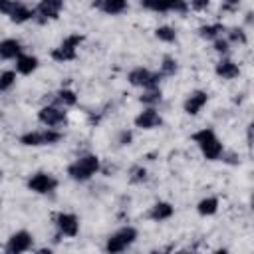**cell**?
I'll use <instances>...</instances> for the list:
<instances>
[{"mask_svg":"<svg viewBox=\"0 0 254 254\" xmlns=\"http://www.w3.org/2000/svg\"><path fill=\"white\" fill-rule=\"evenodd\" d=\"M190 139L198 145V149H200V153H202V157H204L206 161H218V159H220V155H222L224 147H222L220 139L216 137L214 129L204 127V129H200V131L192 133V137H190Z\"/></svg>","mask_w":254,"mask_h":254,"instance_id":"6da1fadb","label":"cell"},{"mask_svg":"<svg viewBox=\"0 0 254 254\" xmlns=\"http://www.w3.org/2000/svg\"><path fill=\"white\" fill-rule=\"evenodd\" d=\"M99 169H101L99 157L93 155V153H85V155L77 157V159L67 167V175H69V179H73V181H77V183H85V181H89L95 173H99Z\"/></svg>","mask_w":254,"mask_h":254,"instance_id":"7a4b0ae2","label":"cell"},{"mask_svg":"<svg viewBox=\"0 0 254 254\" xmlns=\"http://www.w3.org/2000/svg\"><path fill=\"white\" fill-rule=\"evenodd\" d=\"M64 139V133L58 129H42V131H28L20 135V143L26 147H42V145H56Z\"/></svg>","mask_w":254,"mask_h":254,"instance_id":"3957f363","label":"cell"},{"mask_svg":"<svg viewBox=\"0 0 254 254\" xmlns=\"http://www.w3.org/2000/svg\"><path fill=\"white\" fill-rule=\"evenodd\" d=\"M137 240V228L135 226H123L117 232H113L107 242H105V250L109 254H119L123 250H127L133 242Z\"/></svg>","mask_w":254,"mask_h":254,"instance_id":"277c9868","label":"cell"},{"mask_svg":"<svg viewBox=\"0 0 254 254\" xmlns=\"http://www.w3.org/2000/svg\"><path fill=\"white\" fill-rule=\"evenodd\" d=\"M83 42V36L81 34H69L62 40V44L58 48L52 50V60L64 64V62H71L77 58V48L79 44Z\"/></svg>","mask_w":254,"mask_h":254,"instance_id":"5b68a950","label":"cell"},{"mask_svg":"<svg viewBox=\"0 0 254 254\" xmlns=\"http://www.w3.org/2000/svg\"><path fill=\"white\" fill-rule=\"evenodd\" d=\"M165 75L161 71H149L147 67H135L129 71L127 79L133 87H143V89H153V87H159L161 79Z\"/></svg>","mask_w":254,"mask_h":254,"instance_id":"8992f818","label":"cell"},{"mask_svg":"<svg viewBox=\"0 0 254 254\" xmlns=\"http://www.w3.org/2000/svg\"><path fill=\"white\" fill-rule=\"evenodd\" d=\"M38 121H40L42 125H46V127L58 129V127L65 125L67 117H65L64 107H60V105H44V107H40V111H38Z\"/></svg>","mask_w":254,"mask_h":254,"instance_id":"52a82bcc","label":"cell"},{"mask_svg":"<svg viewBox=\"0 0 254 254\" xmlns=\"http://www.w3.org/2000/svg\"><path fill=\"white\" fill-rule=\"evenodd\" d=\"M139 4L151 12H181V14H185L189 10L187 0H139Z\"/></svg>","mask_w":254,"mask_h":254,"instance_id":"ba28073f","label":"cell"},{"mask_svg":"<svg viewBox=\"0 0 254 254\" xmlns=\"http://www.w3.org/2000/svg\"><path fill=\"white\" fill-rule=\"evenodd\" d=\"M56 187H58V179L50 173H34L28 179V189L38 194H48V192L56 190Z\"/></svg>","mask_w":254,"mask_h":254,"instance_id":"9c48e42d","label":"cell"},{"mask_svg":"<svg viewBox=\"0 0 254 254\" xmlns=\"http://www.w3.org/2000/svg\"><path fill=\"white\" fill-rule=\"evenodd\" d=\"M34 244V236L28 232V230H16L8 242H6V252L8 254H20V252H28Z\"/></svg>","mask_w":254,"mask_h":254,"instance_id":"30bf717a","label":"cell"},{"mask_svg":"<svg viewBox=\"0 0 254 254\" xmlns=\"http://www.w3.org/2000/svg\"><path fill=\"white\" fill-rule=\"evenodd\" d=\"M56 226L62 236L73 238L79 232V218L73 212H58L56 214Z\"/></svg>","mask_w":254,"mask_h":254,"instance_id":"8fae6325","label":"cell"},{"mask_svg":"<svg viewBox=\"0 0 254 254\" xmlns=\"http://www.w3.org/2000/svg\"><path fill=\"white\" fill-rule=\"evenodd\" d=\"M62 10H64V0H40V4L36 6V14L40 16V22L56 20Z\"/></svg>","mask_w":254,"mask_h":254,"instance_id":"7c38bea8","label":"cell"},{"mask_svg":"<svg viewBox=\"0 0 254 254\" xmlns=\"http://www.w3.org/2000/svg\"><path fill=\"white\" fill-rule=\"evenodd\" d=\"M133 123H135V127H139V129H155V127H159L161 123H163V117L159 115V111L155 109V107H145L135 119H133Z\"/></svg>","mask_w":254,"mask_h":254,"instance_id":"4fadbf2b","label":"cell"},{"mask_svg":"<svg viewBox=\"0 0 254 254\" xmlns=\"http://www.w3.org/2000/svg\"><path fill=\"white\" fill-rule=\"evenodd\" d=\"M206 101H208V93H206L204 89H194V91L185 99L183 109H185L187 115H196V113L206 105Z\"/></svg>","mask_w":254,"mask_h":254,"instance_id":"5bb4252c","label":"cell"},{"mask_svg":"<svg viewBox=\"0 0 254 254\" xmlns=\"http://www.w3.org/2000/svg\"><path fill=\"white\" fill-rule=\"evenodd\" d=\"M173 214H175V206H173L171 202H167V200H159V202H155V204L149 208V212H147V216H149L153 222L169 220Z\"/></svg>","mask_w":254,"mask_h":254,"instance_id":"9a60e30c","label":"cell"},{"mask_svg":"<svg viewBox=\"0 0 254 254\" xmlns=\"http://www.w3.org/2000/svg\"><path fill=\"white\" fill-rule=\"evenodd\" d=\"M93 8H99L103 14H109V16H119L129 8V4L127 0H95Z\"/></svg>","mask_w":254,"mask_h":254,"instance_id":"2e32d148","label":"cell"},{"mask_svg":"<svg viewBox=\"0 0 254 254\" xmlns=\"http://www.w3.org/2000/svg\"><path fill=\"white\" fill-rule=\"evenodd\" d=\"M214 71H216V75L222 77V79H234V77L240 75V67H238V64H234V62L228 60V58H222V60L214 65Z\"/></svg>","mask_w":254,"mask_h":254,"instance_id":"e0dca14e","label":"cell"},{"mask_svg":"<svg viewBox=\"0 0 254 254\" xmlns=\"http://www.w3.org/2000/svg\"><path fill=\"white\" fill-rule=\"evenodd\" d=\"M38 58L36 56H30V54H20L16 58V71L22 73V75H30L38 69Z\"/></svg>","mask_w":254,"mask_h":254,"instance_id":"ac0fdd59","label":"cell"},{"mask_svg":"<svg viewBox=\"0 0 254 254\" xmlns=\"http://www.w3.org/2000/svg\"><path fill=\"white\" fill-rule=\"evenodd\" d=\"M22 54V44L14 38H6L0 42V58L2 60H16Z\"/></svg>","mask_w":254,"mask_h":254,"instance_id":"d6986e66","label":"cell"},{"mask_svg":"<svg viewBox=\"0 0 254 254\" xmlns=\"http://www.w3.org/2000/svg\"><path fill=\"white\" fill-rule=\"evenodd\" d=\"M8 16H10V20H12L14 24H24V22H28V20H32V18L36 16V10L28 8V6L22 4V2H16L14 10H12Z\"/></svg>","mask_w":254,"mask_h":254,"instance_id":"ffe728a7","label":"cell"},{"mask_svg":"<svg viewBox=\"0 0 254 254\" xmlns=\"http://www.w3.org/2000/svg\"><path fill=\"white\" fill-rule=\"evenodd\" d=\"M54 103L60 105V107H73V105L77 103V95H75L73 89L62 87V89H58V91L54 93Z\"/></svg>","mask_w":254,"mask_h":254,"instance_id":"44dd1931","label":"cell"},{"mask_svg":"<svg viewBox=\"0 0 254 254\" xmlns=\"http://www.w3.org/2000/svg\"><path fill=\"white\" fill-rule=\"evenodd\" d=\"M222 32H226V26L220 24V22H214V24H204L198 28V36L202 40H216L222 36Z\"/></svg>","mask_w":254,"mask_h":254,"instance_id":"7402d4cb","label":"cell"},{"mask_svg":"<svg viewBox=\"0 0 254 254\" xmlns=\"http://www.w3.org/2000/svg\"><path fill=\"white\" fill-rule=\"evenodd\" d=\"M218 210V198L216 196H204L196 204V212L200 216H212Z\"/></svg>","mask_w":254,"mask_h":254,"instance_id":"603a6c76","label":"cell"},{"mask_svg":"<svg viewBox=\"0 0 254 254\" xmlns=\"http://www.w3.org/2000/svg\"><path fill=\"white\" fill-rule=\"evenodd\" d=\"M139 101H141L143 105H147V107H153V105H157V103L161 101V89H159V87H153V89H145V93L139 97Z\"/></svg>","mask_w":254,"mask_h":254,"instance_id":"cb8c5ba5","label":"cell"},{"mask_svg":"<svg viewBox=\"0 0 254 254\" xmlns=\"http://www.w3.org/2000/svg\"><path fill=\"white\" fill-rule=\"evenodd\" d=\"M155 38L161 40V42H165V44H171V42L177 40V32H175V28H171V26H159V28L155 30Z\"/></svg>","mask_w":254,"mask_h":254,"instance_id":"d4e9b609","label":"cell"},{"mask_svg":"<svg viewBox=\"0 0 254 254\" xmlns=\"http://www.w3.org/2000/svg\"><path fill=\"white\" fill-rule=\"evenodd\" d=\"M177 69H179V65H177V60H175L173 56H165V58L161 60V73H163L165 77L175 75Z\"/></svg>","mask_w":254,"mask_h":254,"instance_id":"484cf974","label":"cell"},{"mask_svg":"<svg viewBox=\"0 0 254 254\" xmlns=\"http://www.w3.org/2000/svg\"><path fill=\"white\" fill-rule=\"evenodd\" d=\"M129 181L139 185V183H145L147 181V169L143 165H133L129 169Z\"/></svg>","mask_w":254,"mask_h":254,"instance_id":"4316f807","label":"cell"},{"mask_svg":"<svg viewBox=\"0 0 254 254\" xmlns=\"http://www.w3.org/2000/svg\"><path fill=\"white\" fill-rule=\"evenodd\" d=\"M14 83H16V71L6 69V71L0 73V91H8V89H12Z\"/></svg>","mask_w":254,"mask_h":254,"instance_id":"83f0119b","label":"cell"},{"mask_svg":"<svg viewBox=\"0 0 254 254\" xmlns=\"http://www.w3.org/2000/svg\"><path fill=\"white\" fill-rule=\"evenodd\" d=\"M230 44H246L248 38H246V32L242 28H230L228 30V38H226Z\"/></svg>","mask_w":254,"mask_h":254,"instance_id":"f1b7e54d","label":"cell"},{"mask_svg":"<svg viewBox=\"0 0 254 254\" xmlns=\"http://www.w3.org/2000/svg\"><path fill=\"white\" fill-rule=\"evenodd\" d=\"M214 50L224 56V54H228V50H230V42H228L226 38H216V40H214Z\"/></svg>","mask_w":254,"mask_h":254,"instance_id":"f546056e","label":"cell"},{"mask_svg":"<svg viewBox=\"0 0 254 254\" xmlns=\"http://www.w3.org/2000/svg\"><path fill=\"white\" fill-rule=\"evenodd\" d=\"M131 141H133V133L129 129H121L117 135V143L119 145H131Z\"/></svg>","mask_w":254,"mask_h":254,"instance_id":"4dcf8cb0","label":"cell"},{"mask_svg":"<svg viewBox=\"0 0 254 254\" xmlns=\"http://www.w3.org/2000/svg\"><path fill=\"white\" fill-rule=\"evenodd\" d=\"M240 6V0H222L220 12H236Z\"/></svg>","mask_w":254,"mask_h":254,"instance_id":"1f68e13d","label":"cell"},{"mask_svg":"<svg viewBox=\"0 0 254 254\" xmlns=\"http://www.w3.org/2000/svg\"><path fill=\"white\" fill-rule=\"evenodd\" d=\"M16 6V0H0V14H10Z\"/></svg>","mask_w":254,"mask_h":254,"instance_id":"d6a6232c","label":"cell"},{"mask_svg":"<svg viewBox=\"0 0 254 254\" xmlns=\"http://www.w3.org/2000/svg\"><path fill=\"white\" fill-rule=\"evenodd\" d=\"M210 6V0H190V8L196 10V12H202Z\"/></svg>","mask_w":254,"mask_h":254,"instance_id":"836d02e7","label":"cell"},{"mask_svg":"<svg viewBox=\"0 0 254 254\" xmlns=\"http://www.w3.org/2000/svg\"><path fill=\"white\" fill-rule=\"evenodd\" d=\"M246 22H248V24L252 22V12H248V14H246Z\"/></svg>","mask_w":254,"mask_h":254,"instance_id":"e575fe53","label":"cell"},{"mask_svg":"<svg viewBox=\"0 0 254 254\" xmlns=\"http://www.w3.org/2000/svg\"><path fill=\"white\" fill-rule=\"evenodd\" d=\"M2 177H4V173H2V171H0V181H2Z\"/></svg>","mask_w":254,"mask_h":254,"instance_id":"d590c367","label":"cell"},{"mask_svg":"<svg viewBox=\"0 0 254 254\" xmlns=\"http://www.w3.org/2000/svg\"><path fill=\"white\" fill-rule=\"evenodd\" d=\"M0 206H2V196H0Z\"/></svg>","mask_w":254,"mask_h":254,"instance_id":"8d00e7d4","label":"cell"}]
</instances>
